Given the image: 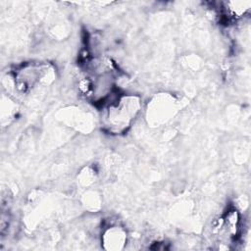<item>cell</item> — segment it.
Returning a JSON list of instances; mask_svg holds the SVG:
<instances>
[{"mask_svg": "<svg viewBox=\"0 0 251 251\" xmlns=\"http://www.w3.org/2000/svg\"><path fill=\"white\" fill-rule=\"evenodd\" d=\"M126 98L120 100V103H117L115 106L111 107L109 113V121L112 124L111 126L124 128L129 123V121L134 116V113L137 111L135 103L132 105V100H128L126 103Z\"/></svg>", "mask_w": 251, "mask_h": 251, "instance_id": "1", "label": "cell"}, {"mask_svg": "<svg viewBox=\"0 0 251 251\" xmlns=\"http://www.w3.org/2000/svg\"><path fill=\"white\" fill-rule=\"evenodd\" d=\"M126 234L119 226H112L103 235V244L106 249L119 250L125 245Z\"/></svg>", "mask_w": 251, "mask_h": 251, "instance_id": "2", "label": "cell"}]
</instances>
